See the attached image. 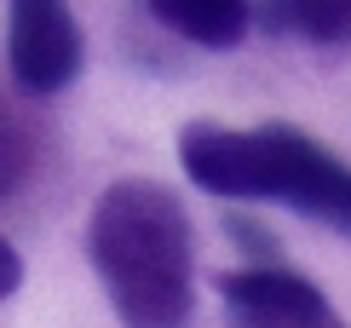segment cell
<instances>
[{"label":"cell","mask_w":351,"mask_h":328,"mask_svg":"<svg viewBox=\"0 0 351 328\" xmlns=\"http://www.w3.org/2000/svg\"><path fill=\"white\" fill-rule=\"evenodd\" d=\"M6 6H12V23H6L12 81L35 98L64 93L81 75V58H86V40H81L69 0H6Z\"/></svg>","instance_id":"3"},{"label":"cell","mask_w":351,"mask_h":328,"mask_svg":"<svg viewBox=\"0 0 351 328\" xmlns=\"http://www.w3.org/2000/svg\"><path fill=\"white\" fill-rule=\"evenodd\" d=\"M225 231L237 236V242H247V248H259V253H271V236L254 225V219H237V213H225Z\"/></svg>","instance_id":"9"},{"label":"cell","mask_w":351,"mask_h":328,"mask_svg":"<svg viewBox=\"0 0 351 328\" xmlns=\"http://www.w3.org/2000/svg\"><path fill=\"white\" fill-rule=\"evenodd\" d=\"M144 12H150L156 23H167L173 35H184V40H196V47H208V52H230V47H242V35H247V0H138Z\"/></svg>","instance_id":"5"},{"label":"cell","mask_w":351,"mask_h":328,"mask_svg":"<svg viewBox=\"0 0 351 328\" xmlns=\"http://www.w3.org/2000/svg\"><path fill=\"white\" fill-rule=\"evenodd\" d=\"M86 253L121 328H190L196 236L190 213L156 178H121L93 202Z\"/></svg>","instance_id":"1"},{"label":"cell","mask_w":351,"mask_h":328,"mask_svg":"<svg viewBox=\"0 0 351 328\" xmlns=\"http://www.w3.org/2000/svg\"><path fill=\"white\" fill-rule=\"evenodd\" d=\"M179 161L190 185L225 202H288L294 213L351 236V167L328 156L300 127H213L196 121L179 132Z\"/></svg>","instance_id":"2"},{"label":"cell","mask_w":351,"mask_h":328,"mask_svg":"<svg viewBox=\"0 0 351 328\" xmlns=\"http://www.w3.org/2000/svg\"><path fill=\"white\" fill-rule=\"evenodd\" d=\"M29 167H35V150H29V139H23V132H0V196L23 185Z\"/></svg>","instance_id":"7"},{"label":"cell","mask_w":351,"mask_h":328,"mask_svg":"<svg viewBox=\"0 0 351 328\" xmlns=\"http://www.w3.org/2000/svg\"><path fill=\"white\" fill-rule=\"evenodd\" d=\"M219 294H225V311L237 328H346L323 300V288L305 282L300 271H282V265L225 271Z\"/></svg>","instance_id":"4"},{"label":"cell","mask_w":351,"mask_h":328,"mask_svg":"<svg viewBox=\"0 0 351 328\" xmlns=\"http://www.w3.org/2000/svg\"><path fill=\"white\" fill-rule=\"evenodd\" d=\"M18 282H23V259H18V248L0 236V300H12V294H18Z\"/></svg>","instance_id":"8"},{"label":"cell","mask_w":351,"mask_h":328,"mask_svg":"<svg viewBox=\"0 0 351 328\" xmlns=\"http://www.w3.org/2000/svg\"><path fill=\"white\" fill-rule=\"evenodd\" d=\"M271 35H300L317 47H351V0H265L259 6Z\"/></svg>","instance_id":"6"}]
</instances>
